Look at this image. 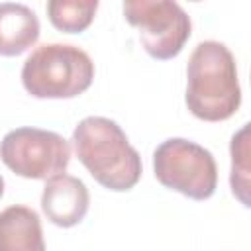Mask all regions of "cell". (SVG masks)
<instances>
[{
  "label": "cell",
  "instance_id": "cell-1",
  "mask_svg": "<svg viewBox=\"0 0 251 251\" xmlns=\"http://www.w3.org/2000/svg\"><path fill=\"white\" fill-rule=\"evenodd\" d=\"M186 108L204 122L229 120L241 106V86L231 51L214 39L200 41L186 65Z\"/></svg>",
  "mask_w": 251,
  "mask_h": 251
},
{
  "label": "cell",
  "instance_id": "cell-3",
  "mask_svg": "<svg viewBox=\"0 0 251 251\" xmlns=\"http://www.w3.org/2000/svg\"><path fill=\"white\" fill-rule=\"evenodd\" d=\"M92 80V59L69 43L39 45L22 67V84L33 98H75L88 90Z\"/></svg>",
  "mask_w": 251,
  "mask_h": 251
},
{
  "label": "cell",
  "instance_id": "cell-7",
  "mask_svg": "<svg viewBox=\"0 0 251 251\" xmlns=\"http://www.w3.org/2000/svg\"><path fill=\"white\" fill-rule=\"evenodd\" d=\"M88 188L78 176L61 173L45 180L41 192V210L51 224L59 227H73L80 224L88 212Z\"/></svg>",
  "mask_w": 251,
  "mask_h": 251
},
{
  "label": "cell",
  "instance_id": "cell-5",
  "mask_svg": "<svg viewBox=\"0 0 251 251\" xmlns=\"http://www.w3.org/2000/svg\"><path fill=\"white\" fill-rule=\"evenodd\" d=\"M0 159L18 176L49 180L67 171L71 145L57 131L16 127L2 137Z\"/></svg>",
  "mask_w": 251,
  "mask_h": 251
},
{
  "label": "cell",
  "instance_id": "cell-6",
  "mask_svg": "<svg viewBox=\"0 0 251 251\" xmlns=\"http://www.w3.org/2000/svg\"><path fill=\"white\" fill-rule=\"evenodd\" d=\"M122 8L143 49L157 61L176 57L192 33L190 16L173 0H127Z\"/></svg>",
  "mask_w": 251,
  "mask_h": 251
},
{
  "label": "cell",
  "instance_id": "cell-8",
  "mask_svg": "<svg viewBox=\"0 0 251 251\" xmlns=\"http://www.w3.org/2000/svg\"><path fill=\"white\" fill-rule=\"evenodd\" d=\"M0 251H45L39 214L24 204L0 212Z\"/></svg>",
  "mask_w": 251,
  "mask_h": 251
},
{
  "label": "cell",
  "instance_id": "cell-12",
  "mask_svg": "<svg viewBox=\"0 0 251 251\" xmlns=\"http://www.w3.org/2000/svg\"><path fill=\"white\" fill-rule=\"evenodd\" d=\"M2 194H4V178L0 175V198H2Z\"/></svg>",
  "mask_w": 251,
  "mask_h": 251
},
{
  "label": "cell",
  "instance_id": "cell-11",
  "mask_svg": "<svg viewBox=\"0 0 251 251\" xmlns=\"http://www.w3.org/2000/svg\"><path fill=\"white\" fill-rule=\"evenodd\" d=\"M231 153V173H229V186L233 196L249 208V124H243L231 137L229 143Z\"/></svg>",
  "mask_w": 251,
  "mask_h": 251
},
{
  "label": "cell",
  "instance_id": "cell-9",
  "mask_svg": "<svg viewBox=\"0 0 251 251\" xmlns=\"http://www.w3.org/2000/svg\"><path fill=\"white\" fill-rule=\"evenodd\" d=\"M39 39L35 12L18 2H0V55L18 57Z\"/></svg>",
  "mask_w": 251,
  "mask_h": 251
},
{
  "label": "cell",
  "instance_id": "cell-4",
  "mask_svg": "<svg viewBox=\"0 0 251 251\" xmlns=\"http://www.w3.org/2000/svg\"><path fill=\"white\" fill-rule=\"evenodd\" d=\"M155 178L169 190L192 200H208L218 186V165L214 155L184 137H171L153 151Z\"/></svg>",
  "mask_w": 251,
  "mask_h": 251
},
{
  "label": "cell",
  "instance_id": "cell-10",
  "mask_svg": "<svg viewBox=\"0 0 251 251\" xmlns=\"http://www.w3.org/2000/svg\"><path fill=\"white\" fill-rule=\"evenodd\" d=\"M49 22L65 33L84 31L98 10V0H51L45 6Z\"/></svg>",
  "mask_w": 251,
  "mask_h": 251
},
{
  "label": "cell",
  "instance_id": "cell-2",
  "mask_svg": "<svg viewBox=\"0 0 251 251\" xmlns=\"http://www.w3.org/2000/svg\"><path fill=\"white\" fill-rule=\"evenodd\" d=\"M71 141L78 161L104 188L126 192L139 182L141 157L114 120L88 116L78 122Z\"/></svg>",
  "mask_w": 251,
  "mask_h": 251
}]
</instances>
